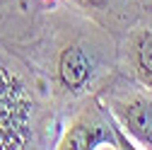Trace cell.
Segmentation results:
<instances>
[{
  "mask_svg": "<svg viewBox=\"0 0 152 150\" xmlns=\"http://www.w3.org/2000/svg\"><path fill=\"white\" fill-rule=\"evenodd\" d=\"M135 3H140V5H152V0H135Z\"/></svg>",
  "mask_w": 152,
  "mask_h": 150,
  "instance_id": "obj_6",
  "label": "cell"
},
{
  "mask_svg": "<svg viewBox=\"0 0 152 150\" xmlns=\"http://www.w3.org/2000/svg\"><path fill=\"white\" fill-rule=\"evenodd\" d=\"M56 148H72V150H99V148H111V150H121V148H133L128 136L121 131L116 124L113 114L109 107L102 102L99 95H94L85 99V104L68 119L63 126Z\"/></svg>",
  "mask_w": 152,
  "mask_h": 150,
  "instance_id": "obj_2",
  "label": "cell"
},
{
  "mask_svg": "<svg viewBox=\"0 0 152 150\" xmlns=\"http://www.w3.org/2000/svg\"><path fill=\"white\" fill-rule=\"evenodd\" d=\"M121 65L133 85L152 92V24L138 22L126 29L121 41Z\"/></svg>",
  "mask_w": 152,
  "mask_h": 150,
  "instance_id": "obj_4",
  "label": "cell"
},
{
  "mask_svg": "<svg viewBox=\"0 0 152 150\" xmlns=\"http://www.w3.org/2000/svg\"><path fill=\"white\" fill-rule=\"evenodd\" d=\"M70 3L77 10L94 15V17H118L123 3H130V0H70Z\"/></svg>",
  "mask_w": 152,
  "mask_h": 150,
  "instance_id": "obj_5",
  "label": "cell"
},
{
  "mask_svg": "<svg viewBox=\"0 0 152 150\" xmlns=\"http://www.w3.org/2000/svg\"><path fill=\"white\" fill-rule=\"evenodd\" d=\"M102 41L97 36H65L53 53L51 80L56 95L65 102L89 99L104 90V80L111 78L113 68L102 53Z\"/></svg>",
  "mask_w": 152,
  "mask_h": 150,
  "instance_id": "obj_1",
  "label": "cell"
},
{
  "mask_svg": "<svg viewBox=\"0 0 152 150\" xmlns=\"http://www.w3.org/2000/svg\"><path fill=\"white\" fill-rule=\"evenodd\" d=\"M99 97L109 107L133 148L152 150V92L138 85L121 87L116 82H109V87L99 92Z\"/></svg>",
  "mask_w": 152,
  "mask_h": 150,
  "instance_id": "obj_3",
  "label": "cell"
}]
</instances>
